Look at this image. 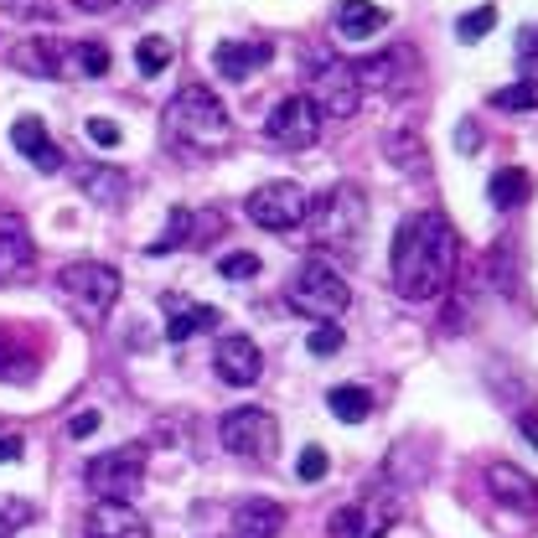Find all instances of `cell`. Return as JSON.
<instances>
[{"label":"cell","mask_w":538,"mask_h":538,"mask_svg":"<svg viewBox=\"0 0 538 538\" xmlns=\"http://www.w3.org/2000/svg\"><path fill=\"white\" fill-rule=\"evenodd\" d=\"M456 264H461V238H456V228H451L445 213L420 207V213H409L399 223L394 254H388L399 301H409V306L440 301V295L456 285Z\"/></svg>","instance_id":"cell-1"},{"label":"cell","mask_w":538,"mask_h":538,"mask_svg":"<svg viewBox=\"0 0 538 538\" xmlns=\"http://www.w3.org/2000/svg\"><path fill=\"white\" fill-rule=\"evenodd\" d=\"M166 135L182 145L192 156H213L233 140V119H228V104L213 94L207 83H187L182 94L166 104Z\"/></svg>","instance_id":"cell-2"},{"label":"cell","mask_w":538,"mask_h":538,"mask_svg":"<svg viewBox=\"0 0 538 538\" xmlns=\"http://www.w3.org/2000/svg\"><path fill=\"white\" fill-rule=\"evenodd\" d=\"M52 290H57V306L78 326H99L119 306V269L104 259H73V264L57 269Z\"/></svg>","instance_id":"cell-3"},{"label":"cell","mask_w":538,"mask_h":538,"mask_svg":"<svg viewBox=\"0 0 538 538\" xmlns=\"http://www.w3.org/2000/svg\"><path fill=\"white\" fill-rule=\"evenodd\" d=\"M306 223H311V238L321 249H347L363 238V223H368V192L357 182H337L326 187L311 207H306Z\"/></svg>","instance_id":"cell-4"},{"label":"cell","mask_w":538,"mask_h":538,"mask_svg":"<svg viewBox=\"0 0 538 538\" xmlns=\"http://www.w3.org/2000/svg\"><path fill=\"white\" fill-rule=\"evenodd\" d=\"M285 301H290L295 316L326 326V321H337V316L352 306V290H347V280H342V269H332L326 259H306L301 269H295Z\"/></svg>","instance_id":"cell-5"},{"label":"cell","mask_w":538,"mask_h":538,"mask_svg":"<svg viewBox=\"0 0 538 538\" xmlns=\"http://www.w3.org/2000/svg\"><path fill=\"white\" fill-rule=\"evenodd\" d=\"M399 507H404V492H394V482H373L357 502L337 507L332 518H326V538H383L388 528L399 523Z\"/></svg>","instance_id":"cell-6"},{"label":"cell","mask_w":538,"mask_h":538,"mask_svg":"<svg viewBox=\"0 0 538 538\" xmlns=\"http://www.w3.org/2000/svg\"><path fill=\"white\" fill-rule=\"evenodd\" d=\"M218 440H223V451L244 456V461H275L280 425H275V414H269V409L244 404V409H228L218 420Z\"/></svg>","instance_id":"cell-7"},{"label":"cell","mask_w":538,"mask_h":538,"mask_svg":"<svg viewBox=\"0 0 538 538\" xmlns=\"http://www.w3.org/2000/svg\"><path fill=\"white\" fill-rule=\"evenodd\" d=\"M83 482L109 502H130L145 487V445H114L83 466Z\"/></svg>","instance_id":"cell-8"},{"label":"cell","mask_w":538,"mask_h":538,"mask_svg":"<svg viewBox=\"0 0 538 538\" xmlns=\"http://www.w3.org/2000/svg\"><path fill=\"white\" fill-rule=\"evenodd\" d=\"M352 73H357V88H363V94L378 88V94H388V99H409L414 88H420V52L394 42V47H383L378 57L352 63Z\"/></svg>","instance_id":"cell-9"},{"label":"cell","mask_w":538,"mask_h":538,"mask_svg":"<svg viewBox=\"0 0 538 538\" xmlns=\"http://www.w3.org/2000/svg\"><path fill=\"white\" fill-rule=\"evenodd\" d=\"M306 187L301 182H264L244 197V213L254 228H269V233H290L295 223H306Z\"/></svg>","instance_id":"cell-10"},{"label":"cell","mask_w":538,"mask_h":538,"mask_svg":"<svg viewBox=\"0 0 538 538\" xmlns=\"http://www.w3.org/2000/svg\"><path fill=\"white\" fill-rule=\"evenodd\" d=\"M264 135L285 145V151H311L321 140V109L311 104V94H285L264 119Z\"/></svg>","instance_id":"cell-11"},{"label":"cell","mask_w":538,"mask_h":538,"mask_svg":"<svg viewBox=\"0 0 538 538\" xmlns=\"http://www.w3.org/2000/svg\"><path fill=\"white\" fill-rule=\"evenodd\" d=\"M311 104L321 109V119H352L357 114V104H363V88H357V73H352V63H326L321 73H316V94H311Z\"/></svg>","instance_id":"cell-12"},{"label":"cell","mask_w":538,"mask_h":538,"mask_svg":"<svg viewBox=\"0 0 538 538\" xmlns=\"http://www.w3.org/2000/svg\"><path fill=\"white\" fill-rule=\"evenodd\" d=\"M37 269V244L16 213L0 218V285H21Z\"/></svg>","instance_id":"cell-13"},{"label":"cell","mask_w":538,"mask_h":538,"mask_svg":"<svg viewBox=\"0 0 538 538\" xmlns=\"http://www.w3.org/2000/svg\"><path fill=\"white\" fill-rule=\"evenodd\" d=\"M487 492H492V502L513 507V513H528V518L538 513V482L513 461H492L487 466Z\"/></svg>","instance_id":"cell-14"},{"label":"cell","mask_w":538,"mask_h":538,"mask_svg":"<svg viewBox=\"0 0 538 538\" xmlns=\"http://www.w3.org/2000/svg\"><path fill=\"white\" fill-rule=\"evenodd\" d=\"M269 57H275V47L269 42H254V37H228V42H218L213 47V68H218V78H228V83H249Z\"/></svg>","instance_id":"cell-15"},{"label":"cell","mask_w":538,"mask_h":538,"mask_svg":"<svg viewBox=\"0 0 538 538\" xmlns=\"http://www.w3.org/2000/svg\"><path fill=\"white\" fill-rule=\"evenodd\" d=\"M218 378L223 383H233V388H249V383H259V373H264V352L254 347V337H244V332H228L223 342H218Z\"/></svg>","instance_id":"cell-16"},{"label":"cell","mask_w":538,"mask_h":538,"mask_svg":"<svg viewBox=\"0 0 538 538\" xmlns=\"http://www.w3.org/2000/svg\"><path fill=\"white\" fill-rule=\"evenodd\" d=\"M88 538H151V523L140 518L135 502L99 497L94 507H88Z\"/></svg>","instance_id":"cell-17"},{"label":"cell","mask_w":538,"mask_h":538,"mask_svg":"<svg viewBox=\"0 0 538 538\" xmlns=\"http://www.w3.org/2000/svg\"><path fill=\"white\" fill-rule=\"evenodd\" d=\"M63 42L57 37H21L11 52H6V63L26 78H63Z\"/></svg>","instance_id":"cell-18"},{"label":"cell","mask_w":538,"mask_h":538,"mask_svg":"<svg viewBox=\"0 0 538 538\" xmlns=\"http://www.w3.org/2000/svg\"><path fill=\"white\" fill-rule=\"evenodd\" d=\"M161 311H166V337L171 342H187L192 332H202V326H223L218 306H192L182 290H166L161 295Z\"/></svg>","instance_id":"cell-19"},{"label":"cell","mask_w":538,"mask_h":538,"mask_svg":"<svg viewBox=\"0 0 538 538\" xmlns=\"http://www.w3.org/2000/svg\"><path fill=\"white\" fill-rule=\"evenodd\" d=\"M233 538H280L285 533V507L269 502V497H249L233 507V523H228Z\"/></svg>","instance_id":"cell-20"},{"label":"cell","mask_w":538,"mask_h":538,"mask_svg":"<svg viewBox=\"0 0 538 538\" xmlns=\"http://www.w3.org/2000/svg\"><path fill=\"white\" fill-rule=\"evenodd\" d=\"M11 145H16V151L32 161L37 171H63V145L47 135L42 119H32V114L16 119V125H11Z\"/></svg>","instance_id":"cell-21"},{"label":"cell","mask_w":538,"mask_h":538,"mask_svg":"<svg viewBox=\"0 0 538 538\" xmlns=\"http://www.w3.org/2000/svg\"><path fill=\"white\" fill-rule=\"evenodd\" d=\"M383 151H388V161H394L404 176H420L425 161H430V151H425V140H420V130H414V125L388 130V135H383Z\"/></svg>","instance_id":"cell-22"},{"label":"cell","mask_w":538,"mask_h":538,"mask_svg":"<svg viewBox=\"0 0 538 538\" xmlns=\"http://www.w3.org/2000/svg\"><path fill=\"white\" fill-rule=\"evenodd\" d=\"M487 197H492L497 213H513V207H523V202L533 197V176H528L523 166H502V171H492Z\"/></svg>","instance_id":"cell-23"},{"label":"cell","mask_w":538,"mask_h":538,"mask_svg":"<svg viewBox=\"0 0 538 538\" xmlns=\"http://www.w3.org/2000/svg\"><path fill=\"white\" fill-rule=\"evenodd\" d=\"M388 26V11L373 6V0H342L337 6V32L342 37H378Z\"/></svg>","instance_id":"cell-24"},{"label":"cell","mask_w":538,"mask_h":538,"mask_svg":"<svg viewBox=\"0 0 538 538\" xmlns=\"http://www.w3.org/2000/svg\"><path fill=\"white\" fill-rule=\"evenodd\" d=\"M78 187L94 197V202H104V207H119V202H125V192H130V176L114 171V166H88L78 176Z\"/></svg>","instance_id":"cell-25"},{"label":"cell","mask_w":538,"mask_h":538,"mask_svg":"<svg viewBox=\"0 0 538 538\" xmlns=\"http://www.w3.org/2000/svg\"><path fill=\"white\" fill-rule=\"evenodd\" d=\"M63 73H73V78H104L109 73V47L104 42H73L63 52Z\"/></svg>","instance_id":"cell-26"},{"label":"cell","mask_w":538,"mask_h":538,"mask_svg":"<svg viewBox=\"0 0 538 538\" xmlns=\"http://www.w3.org/2000/svg\"><path fill=\"white\" fill-rule=\"evenodd\" d=\"M326 404H332V414L342 425H363L368 409H373V394H368V388H357V383H342V388L326 394Z\"/></svg>","instance_id":"cell-27"},{"label":"cell","mask_w":538,"mask_h":538,"mask_svg":"<svg viewBox=\"0 0 538 538\" xmlns=\"http://www.w3.org/2000/svg\"><path fill=\"white\" fill-rule=\"evenodd\" d=\"M182 244H192V213H187V207H171V218H166L161 238H156V244H145V254H151V259H161V254L182 249Z\"/></svg>","instance_id":"cell-28"},{"label":"cell","mask_w":538,"mask_h":538,"mask_svg":"<svg viewBox=\"0 0 538 538\" xmlns=\"http://www.w3.org/2000/svg\"><path fill=\"white\" fill-rule=\"evenodd\" d=\"M487 104H492V109H507V114H528V109H538V78H513L507 88H497Z\"/></svg>","instance_id":"cell-29"},{"label":"cell","mask_w":538,"mask_h":538,"mask_svg":"<svg viewBox=\"0 0 538 538\" xmlns=\"http://www.w3.org/2000/svg\"><path fill=\"white\" fill-rule=\"evenodd\" d=\"M135 63H140V73H145V78L166 73V68L176 63V42H171V37H140V47H135Z\"/></svg>","instance_id":"cell-30"},{"label":"cell","mask_w":538,"mask_h":538,"mask_svg":"<svg viewBox=\"0 0 538 538\" xmlns=\"http://www.w3.org/2000/svg\"><path fill=\"white\" fill-rule=\"evenodd\" d=\"M37 518V507L26 502V497H0V538H11V533H21L26 523Z\"/></svg>","instance_id":"cell-31"},{"label":"cell","mask_w":538,"mask_h":538,"mask_svg":"<svg viewBox=\"0 0 538 538\" xmlns=\"http://www.w3.org/2000/svg\"><path fill=\"white\" fill-rule=\"evenodd\" d=\"M492 26H497V6H476V11H466V16L456 21V37H461V42H482Z\"/></svg>","instance_id":"cell-32"},{"label":"cell","mask_w":538,"mask_h":538,"mask_svg":"<svg viewBox=\"0 0 538 538\" xmlns=\"http://www.w3.org/2000/svg\"><path fill=\"white\" fill-rule=\"evenodd\" d=\"M83 135L94 140V145H104V151H114V145L125 140V130H119L114 119H104V114H94V119H83Z\"/></svg>","instance_id":"cell-33"},{"label":"cell","mask_w":538,"mask_h":538,"mask_svg":"<svg viewBox=\"0 0 538 538\" xmlns=\"http://www.w3.org/2000/svg\"><path fill=\"white\" fill-rule=\"evenodd\" d=\"M218 269H223L228 280H254V275H259V254H244V249H238V254H223Z\"/></svg>","instance_id":"cell-34"},{"label":"cell","mask_w":538,"mask_h":538,"mask_svg":"<svg viewBox=\"0 0 538 538\" xmlns=\"http://www.w3.org/2000/svg\"><path fill=\"white\" fill-rule=\"evenodd\" d=\"M342 342H347V337H342V326H332V321L316 326V332L306 337V347H311L316 357H332V352H342Z\"/></svg>","instance_id":"cell-35"},{"label":"cell","mask_w":538,"mask_h":538,"mask_svg":"<svg viewBox=\"0 0 538 538\" xmlns=\"http://www.w3.org/2000/svg\"><path fill=\"white\" fill-rule=\"evenodd\" d=\"M326 466H332V456H326L321 445H306V451H301V461H295V471H301V482H321V476H326Z\"/></svg>","instance_id":"cell-36"},{"label":"cell","mask_w":538,"mask_h":538,"mask_svg":"<svg viewBox=\"0 0 538 538\" xmlns=\"http://www.w3.org/2000/svg\"><path fill=\"white\" fill-rule=\"evenodd\" d=\"M518 57H523V68L538 63V26H523L518 32Z\"/></svg>","instance_id":"cell-37"},{"label":"cell","mask_w":538,"mask_h":538,"mask_svg":"<svg viewBox=\"0 0 538 538\" xmlns=\"http://www.w3.org/2000/svg\"><path fill=\"white\" fill-rule=\"evenodd\" d=\"M94 430H99V409H88V414H78V420L68 425V435H73V440H88V435H94Z\"/></svg>","instance_id":"cell-38"},{"label":"cell","mask_w":538,"mask_h":538,"mask_svg":"<svg viewBox=\"0 0 538 538\" xmlns=\"http://www.w3.org/2000/svg\"><path fill=\"white\" fill-rule=\"evenodd\" d=\"M21 461V435H0V466Z\"/></svg>","instance_id":"cell-39"},{"label":"cell","mask_w":538,"mask_h":538,"mask_svg":"<svg viewBox=\"0 0 538 538\" xmlns=\"http://www.w3.org/2000/svg\"><path fill=\"white\" fill-rule=\"evenodd\" d=\"M518 430L528 435V445L538 451V414H533V409H523V414H518Z\"/></svg>","instance_id":"cell-40"},{"label":"cell","mask_w":538,"mask_h":538,"mask_svg":"<svg viewBox=\"0 0 538 538\" xmlns=\"http://www.w3.org/2000/svg\"><path fill=\"white\" fill-rule=\"evenodd\" d=\"M73 6H78V11H88V16H104V11H114V6H119V0H73Z\"/></svg>","instance_id":"cell-41"},{"label":"cell","mask_w":538,"mask_h":538,"mask_svg":"<svg viewBox=\"0 0 538 538\" xmlns=\"http://www.w3.org/2000/svg\"><path fill=\"white\" fill-rule=\"evenodd\" d=\"M456 145H466V151H476V130L466 125V130H456Z\"/></svg>","instance_id":"cell-42"}]
</instances>
